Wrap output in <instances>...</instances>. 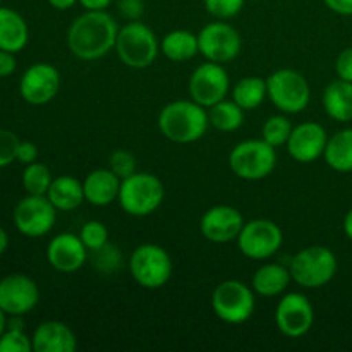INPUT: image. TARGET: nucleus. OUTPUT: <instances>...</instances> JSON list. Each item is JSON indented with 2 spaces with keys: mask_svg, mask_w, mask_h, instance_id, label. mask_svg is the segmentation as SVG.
Returning <instances> with one entry per match:
<instances>
[{
  "mask_svg": "<svg viewBox=\"0 0 352 352\" xmlns=\"http://www.w3.org/2000/svg\"><path fill=\"white\" fill-rule=\"evenodd\" d=\"M323 109L337 122L352 120V82L337 79L323 91Z\"/></svg>",
  "mask_w": 352,
  "mask_h": 352,
  "instance_id": "393cba45",
  "label": "nucleus"
},
{
  "mask_svg": "<svg viewBox=\"0 0 352 352\" xmlns=\"http://www.w3.org/2000/svg\"><path fill=\"white\" fill-rule=\"evenodd\" d=\"M254 291L241 280H223L212 294V309L222 322L239 325L254 313Z\"/></svg>",
  "mask_w": 352,
  "mask_h": 352,
  "instance_id": "1a4fd4ad",
  "label": "nucleus"
},
{
  "mask_svg": "<svg viewBox=\"0 0 352 352\" xmlns=\"http://www.w3.org/2000/svg\"><path fill=\"white\" fill-rule=\"evenodd\" d=\"M165 198L164 182L150 172H136L120 182L119 205L127 215L146 217L160 208Z\"/></svg>",
  "mask_w": 352,
  "mask_h": 352,
  "instance_id": "7ed1b4c3",
  "label": "nucleus"
},
{
  "mask_svg": "<svg viewBox=\"0 0 352 352\" xmlns=\"http://www.w3.org/2000/svg\"><path fill=\"white\" fill-rule=\"evenodd\" d=\"M289 270L292 280L301 287H325L337 274V258L329 248L309 246L292 256Z\"/></svg>",
  "mask_w": 352,
  "mask_h": 352,
  "instance_id": "39448f33",
  "label": "nucleus"
},
{
  "mask_svg": "<svg viewBox=\"0 0 352 352\" xmlns=\"http://www.w3.org/2000/svg\"><path fill=\"white\" fill-rule=\"evenodd\" d=\"M237 248L250 260H268L282 246L284 234L275 222L267 219H256L244 223L237 236Z\"/></svg>",
  "mask_w": 352,
  "mask_h": 352,
  "instance_id": "9d476101",
  "label": "nucleus"
},
{
  "mask_svg": "<svg viewBox=\"0 0 352 352\" xmlns=\"http://www.w3.org/2000/svg\"><path fill=\"white\" fill-rule=\"evenodd\" d=\"M119 24L107 10H86L67 31V47L81 60H96L116 48Z\"/></svg>",
  "mask_w": 352,
  "mask_h": 352,
  "instance_id": "f257e3e1",
  "label": "nucleus"
},
{
  "mask_svg": "<svg viewBox=\"0 0 352 352\" xmlns=\"http://www.w3.org/2000/svg\"><path fill=\"white\" fill-rule=\"evenodd\" d=\"M79 237L85 243V246L88 248V251H95L109 243V229H107L105 223L98 222V220H91V222H86L81 227Z\"/></svg>",
  "mask_w": 352,
  "mask_h": 352,
  "instance_id": "473e14b6",
  "label": "nucleus"
},
{
  "mask_svg": "<svg viewBox=\"0 0 352 352\" xmlns=\"http://www.w3.org/2000/svg\"><path fill=\"white\" fill-rule=\"evenodd\" d=\"M129 272L141 287L160 289L172 277V258L158 244H141L131 253Z\"/></svg>",
  "mask_w": 352,
  "mask_h": 352,
  "instance_id": "0eeeda50",
  "label": "nucleus"
},
{
  "mask_svg": "<svg viewBox=\"0 0 352 352\" xmlns=\"http://www.w3.org/2000/svg\"><path fill=\"white\" fill-rule=\"evenodd\" d=\"M230 89V79L222 64L206 62L195 69L189 79V95L191 100L205 109L226 100Z\"/></svg>",
  "mask_w": 352,
  "mask_h": 352,
  "instance_id": "ddd939ff",
  "label": "nucleus"
},
{
  "mask_svg": "<svg viewBox=\"0 0 352 352\" xmlns=\"http://www.w3.org/2000/svg\"><path fill=\"white\" fill-rule=\"evenodd\" d=\"M47 260L52 268L60 274H74L81 270L88 260V248L81 237L74 234H58L48 243Z\"/></svg>",
  "mask_w": 352,
  "mask_h": 352,
  "instance_id": "6ab92c4d",
  "label": "nucleus"
},
{
  "mask_svg": "<svg viewBox=\"0 0 352 352\" xmlns=\"http://www.w3.org/2000/svg\"><path fill=\"white\" fill-rule=\"evenodd\" d=\"M86 10H105L112 0H78Z\"/></svg>",
  "mask_w": 352,
  "mask_h": 352,
  "instance_id": "37998d69",
  "label": "nucleus"
},
{
  "mask_svg": "<svg viewBox=\"0 0 352 352\" xmlns=\"http://www.w3.org/2000/svg\"><path fill=\"white\" fill-rule=\"evenodd\" d=\"M291 133H292V124L287 117L272 116L268 117L267 122L263 124V138H261V140H265L274 148H278L287 144Z\"/></svg>",
  "mask_w": 352,
  "mask_h": 352,
  "instance_id": "2f4dec72",
  "label": "nucleus"
},
{
  "mask_svg": "<svg viewBox=\"0 0 352 352\" xmlns=\"http://www.w3.org/2000/svg\"><path fill=\"white\" fill-rule=\"evenodd\" d=\"M33 340L24 329H7L0 336V352H31Z\"/></svg>",
  "mask_w": 352,
  "mask_h": 352,
  "instance_id": "72a5a7b5",
  "label": "nucleus"
},
{
  "mask_svg": "<svg viewBox=\"0 0 352 352\" xmlns=\"http://www.w3.org/2000/svg\"><path fill=\"white\" fill-rule=\"evenodd\" d=\"M117 12L127 21H140L144 14L143 0H117Z\"/></svg>",
  "mask_w": 352,
  "mask_h": 352,
  "instance_id": "4c0bfd02",
  "label": "nucleus"
},
{
  "mask_svg": "<svg viewBox=\"0 0 352 352\" xmlns=\"http://www.w3.org/2000/svg\"><path fill=\"white\" fill-rule=\"evenodd\" d=\"M208 120L215 129L222 133H232L243 126L244 109H241L234 100H222L210 107Z\"/></svg>",
  "mask_w": 352,
  "mask_h": 352,
  "instance_id": "c85d7f7f",
  "label": "nucleus"
},
{
  "mask_svg": "<svg viewBox=\"0 0 352 352\" xmlns=\"http://www.w3.org/2000/svg\"><path fill=\"white\" fill-rule=\"evenodd\" d=\"M275 323L285 337L298 339L306 336L315 323V309L311 301L299 292L284 294L277 305Z\"/></svg>",
  "mask_w": 352,
  "mask_h": 352,
  "instance_id": "4468645a",
  "label": "nucleus"
},
{
  "mask_svg": "<svg viewBox=\"0 0 352 352\" xmlns=\"http://www.w3.org/2000/svg\"><path fill=\"white\" fill-rule=\"evenodd\" d=\"M243 227V213L229 205L213 206L199 220V230L203 237L215 244H226L237 239Z\"/></svg>",
  "mask_w": 352,
  "mask_h": 352,
  "instance_id": "f3484780",
  "label": "nucleus"
},
{
  "mask_svg": "<svg viewBox=\"0 0 352 352\" xmlns=\"http://www.w3.org/2000/svg\"><path fill=\"white\" fill-rule=\"evenodd\" d=\"M19 143L21 140L16 136V133L9 129H0V168L7 167L16 160Z\"/></svg>",
  "mask_w": 352,
  "mask_h": 352,
  "instance_id": "e433bc0d",
  "label": "nucleus"
},
{
  "mask_svg": "<svg viewBox=\"0 0 352 352\" xmlns=\"http://www.w3.org/2000/svg\"><path fill=\"white\" fill-rule=\"evenodd\" d=\"M76 2H78V0H48V3H50V6L57 10L71 9Z\"/></svg>",
  "mask_w": 352,
  "mask_h": 352,
  "instance_id": "c03bdc74",
  "label": "nucleus"
},
{
  "mask_svg": "<svg viewBox=\"0 0 352 352\" xmlns=\"http://www.w3.org/2000/svg\"><path fill=\"white\" fill-rule=\"evenodd\" d=\"M199 54L210 62L217 64H226L234 60L239 55L243 40L236 28L230 24L222 23L219 19L217 23H210L198 33Z\"/></svg>",
  "mask_w": 352,
  "mask_h": 352,
  "instance_id": "f8f14e48",
  "label": "nucleus"
},
{
  "mask_svg": "<svg viewBox=\"0 0 352 352\" xmlns=\"http://www.w3.org/2000/svg\"><path fill=\"white\" fill-rule=\"evenodd\" d=\"M47 198L60 212H72V210L79 208L82 201H86L82 182L72 175L55 177L48 188Z\"/></svg>",
  "mask_w": 352,
  "mask_h": 352,
  "instance_id": "b1692460",
  "label": "nucleus"
},
{
  "mask_svg": "<svg viewBox=\"0 0 352 352\" xmlns=\"http://www.w3.org/2000/svg\"><path fill=\"white\" fill-rule=\"evenodd\" d=\"M208 126V112L195 100L167 103L158 116V129L174 143H195L205 136Z\"/></svg>",
  "mask_w": 352,
  "mask_h": 352,
  "instance_id": "f03ea898",
  "label": "nucleus"
},
{
  "mask_svg": "<svg viewBox=\"0 0 352 352\" xmlns=\"http://www.w3.org/2000/svg\"><path fill=\"white\" fill-rule=\"evenodd\" d=\"M91 263L98 274L113 275L122 267V253H120V250L116 244L107 243L105 246L91 251Z\"/></svg>",
  "mask_w": 352,
  "mask_h": 352,
  "instance_id": "7c9ffc66",
  "label": "nucleus"
},
{
  "mask_svg": "<svg viewBox=\"0 0 352 352\" xmlns=\"http://www.w3.org/2000/svg\"><path fill=\"white\" fill-rule=\"evenodd\" d=\"M234 174L244 181H260L268 177L277 165V153L265 140H246L234 146L229 155Z\"/></svg>",
  "mask_w": 352,
  "mask_h": 352,
  "instance_id": "423d86ee",
  "label": "nucleus"
},
{
  "mask_svg": "<svg viewBox=\"0 0 352 352\" xmlns=\"http://www.w3.org/2000/svg\"><path fill=\"white\" fill-rule=\"evenodd\" d=\"M160 50L172 62H186L199 54L198 34L188 30H174L164 36Z\"/></svg>",
  "mask_w": 352,
  "mask_h": 352,
  "instance_id": "a878e982",
  "label": "nucleus"
},
{
  "mask_svg": "<svg viewBox=\"0 0 352 352\" xmlns=\"http://www.w3.org/2000/svg\"><path fill=\"white\" fill-rule=\"evenodd\" d=\"M7 246H9V236H7L6 229H2V227H0V256L6 253Z\"/></svg>",
  "mask_w": 352,
  "mask_h": 352,
  "instance_id": "49530a36",
  "label": "nucleus"
},
{
  "mask_svg": "<svg viewBox=\"0 0 352 352\" xmlns=\"http://www.w3.org/2000/svg\"><path fill=\"white\" fill-rule=\"evenodd\" d=\"M14 226L26 237H43L57 222V208L47 196L28 195L14 208Z\"/></svg>",
  "mask_w": 352,
  "mask_h": 352,
  "instance_id": "9b49d317",
  "label": "nucleus"
},
{
  "mask_svg": "<svg viewBox=\"0 0 352 352\" xmlns=\"http://www.w3.org/2000/svg\"><path fill=\"white\" fill-rule=\"evenodd\" d=\"M16 71V57L12 52L0 50V78H7Z\"/></svg>",
  "mask_w": 352,
  "mask_h": 352,
  "instance_id": "a19ab883",
  "label": "nucleus"
},
{
  "mask_svg": "<svg viewBox=\"0 0 352 352\" xmlns=\"http://www.w3.org/2000/svg\"><path fill=\"white\" fill-rule=\"evenodd\" d=\"M7 316L9 315H7V313L0 308V336H2V333L7 330Z\"/></svg>",
  "mask_w": 352,
  "mask_h": 352,
  "instance_id": "de8ad7c7",
  "label": "nucleus"
},
{
  "mask_svg": "<svg viewBox=\"0 0 352 352\" xmlns=\"http://www.w3.org/2000/svg\"><path fill=\"white\" fill-rule=\"evenodd\" d=\"M60 88V74L47 62H38L24 71L19 81V93L30 105H45L52 102Z\"/></svg>",
  "mask_w": 352,
  "mask_h": 352,
  "instance_id": "2eb2a0df",
  "label": "nucleus"
},
{
  "mask_svg": "<svg viewBox=\"0 0 352 352\" xmlns=\"http://www.w3.org/2000/svg\"><path fill=\"white\" fill-rule=\"evenodd\" d=\"M120 182L122 179L117 177L110 168H96L82 181L85 199L93 206L110 205L119 199Z\"/></svg>",
  "mask_w": 352,
  "mask_h": 352,
  "instance_id": "412c9836",
  "label": "nucleus"
},
{
  "mask_svg": "<svg viewBox=\"0 0 352 352\" xmlns=\"http://www.w3.org/2000/svg\"><path fill=\"white\" fill-rule=\"evenodd\" d=\"M344 232L352 241V208L347 212L346 219H344Z\"/></svg>",
  "mask_w": 352,
  "mask_h": 352,
  "instance_id": "a18cd8bd",
  "label": "nucleus"
},
{
  "mask_svg": "<svg viewBox=\"0 0 352 352\" xmlns=\"http://www.w3.org/2000/svg\"><path fill=\"white\" fill-rule=\"evenodd\" d=\"M291 270L280 263H267L253 275V291L263 298H275L284 294L291 284Z\"/></svg>",
  "mask_w": 352,
  "mask_h": 352,
  "instance_id": "5701e85b",
  "label": "nucleus"
},
{
  "mask_svg": "<svg viewBox=\"0 0 352 352\" xmlns=\"http://www.w3.org/2000/svg\"><path fill=\"white\" fill-rule=\"evenodd\" d=\"M268 98L284 113H299L308 107L311 91L301 72L294 69H278L267 79Z\"/></svg>",
  "mask_w": 352,
  "mask_h": 352,
  "instance_id": "6e6552de",
  "label": "nucleus"
},
{
  "mask_svg": "<svg viewBox=\"0 0 352 352\" xmlns=\"http://www.w3.org/2000/svg\"><path fill=\"white\" fill-rule=\"evenodd\" d=\"M40 301V291L28 275H7L0 280V308L9 316H24Z\"/></svg>",
  "mask_w": 352,
  "mask_h": 352,
  "instance_id": "dca6fc26",
  "label": "nucleus"
},
{
  "mask_svg": "<svg viewBox=\"0 0 352 352\" xmlns=\"http://www.w3.org/2000/svg\"><path fill=\"white\" fill-rule=\"evenodd\" d=\"M136 157H134L131 151L127 150H116L110 155L109 160V168L124 181V179L131 177L133 174H136Z\"/></svg>",
  "mask_w": 352,
  "mask_h": 352,
  "instance_id": "f704fd0d",
  "label": "nucleus"
},
{
  "mask_svg": "<svg viewBox=\"0 0 352 352\" xmlns=\"http://www.w3.org/2000/svg\"><path fill=\"white\" fill-rule=\"evenodd\" d=\"M206 10L217 19H230L243 10L246 0H203Z\"/></svg>",
  "mask_w": 352,
  "mask_h": 352,
  "instance_id": "c9c22d12",
  "label": "nucleus"
},
{
  "mask_svg": "<svg viewBox=\"0 0 352 352\" xmlns=\"http://www.w3.org/2000/svg\"><path fill=\"white\" fill-rule=\"evenodd\" d=\"M38 158V148L36 144L31 143V141H21L19 146H17V155L16 160H19L21 164L30 165L33 162H36Z\"/></svg>",
  "mask_w": 352,
  "mask_h": 352,
  "instance_id": "ea45409f",
  "label": "nucleus"
},
{
  "mask_svg": "<svg viewBox=\"0 0 352 352\" xmlns=\"http://www.w3.org/2000/svg\"><path fill=\"white\" fill-rule=\"evenodd\" d=\"M332 12L340 16H352V0H323Z\"/></svg>",
  "mask_w": 352,
  "mask_h": 352,
  "instance_id": "79ce46f5",
  "label": "nucleus"
},
{
  "mask_svg": "<svg viewBox=\"0 0 352 352\" xmlns=\"http://www.w3.org/2000/svg\"><path fill=\"white\" fill-rule=\"evenodd\" d=\"M267 96V79L256 76L239 79L232 89V100L244 110L258 109Z\"/></svg>",
  "mask_w": 352,
  "mask_h": 352,
  "instance_id": "cd10ccee",
  "label": "nucleus"
},
{
  "mask_svg": "<svg viewBox=\"0 0 352 352\" xmlns=\"http://www.w3.org/2000/svg\"><path fill=\"white\" fill-rule=\"evenodd\" d=\"M329 136L322 124L302 122L292 127L287 141L289 155L299 164H311L325 153Z\"/></svg>",
  "mask_w": 352,
  "mask_h": 352,
  "instance_id": "a211bd4d",
  "label": "nucleus"
},
{
  "mask_svg": "<svg viewBox=\"0 0 352 352\" xmlns=\"http://www.w3.org/2000/svg\"><path fill=\"white\" fill-rule=\"evenodd\" d=\"M336 72L339 79L352 82V47L344 48L336 60Z\"/></svg>",
  "mask_w": 352,
  "mask_h": 352,
  "instance_id": "58836bf2",
  "label": "nucleus"
},
{
  "mask_svg": "<svg viewBox=\"0 0 352 352\" xmlns=\"http://www.w3.org/2000/svg\"><path fill=\"white\" fill-rule=\"evenodd\" d=\"M323 158L337 172H352V129H342L329 138Z\"/></svg>",
  "mask_w": 352,
  "mask_h": 352,
  "instance_id": "bb28decb",
  "label": "nucleus"
},
{
  "mask_svg": "<svg viewBox=\"0 0 352 352\" xmlns=\"http://www.w3.org/2000/svg\"><path fill=\"white\" fill-rule=\"evenodd\" d=\"M30 40V30L19 12L10 7H0V50L17 52L23 50Z\"/></svg>",
  "mask_w": 352,
  "mask_h": 352,
  "instance_id": "4be33fe9",
  "label": "nucleus"
},
{
  "mask_svg": "<svg viewBox=\"0 0 352 352\" xmlns=\"http://www.w3.org/2000/svg\"><path fill=\"white\" fill-rule=\"evenodd\" d=\"M31 340H33L34 352H74L78 349L74 332L65 323L57 320L40 323Z\"/></svg>",
  "mask_w": 352,
  "mask_h": 352,
  "instance_id": "aec40b11",
  "label": "nucleus"
},
{
  "mask_svg": "<svg viewBox=\"0 0 352 352\" xmlns=\"http://www.w3.org/2000/svg\"><path fill=\"white\" fill-rule=\"evenodd\" d=\"M117 57L131 69H146L157 58L160 52V43L155 36L153 30L141 21H129L119 28L116 48Z\"/></svg>",
  "mask_w": 352,
  "mask_h": 352,
  "instance_id": "20e7f679",
  "label": "nucleus"
},
{
  "mask_svg": "<svg viewBox=\"0 0 352 352\" xmlns=\"http://www.w3.org/2000/svg\"><path fill=\"white\" fill-rule=\"evenodd\" d=\"M52 181H54V177H52L50 168L40 162L26 165L23 172V188L26 189L28 195L47 196Z\"/></svg>",
  "mask_w": 352,
  "mask_h": 352,
  "instance_id": "c756f323",
  "label": "nucleus"
}]
</instances>
